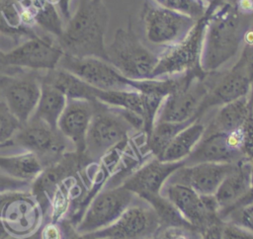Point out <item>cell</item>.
Instances as JSON below:
<instances>
[{"instance_id": "obj_1", "label": "cell", "mask_w": 253, "mask_h": 239, "mask_svg": "<svg viewBox=\"0 0 253 239\" xmlns=\"http://www.w3.org/2000/svg\"><path fill=\"white\" fill-rule=\"evenodd\" d=\"M208 15L201 66L207 72L217 71L240 49L253 16L238 10L232 0L223 1Z\"/></svg>"}, {"instance_id": "obj_2", "label": "cell", "mask_w": 253, "mask_h": 239, "mask_svg": "<svg viewBox=\"0 0 253 239\" xmlns=\"http://www.w3.org/2000/svg\"><path fill=\"white\" fill-rule=\"evenodd\" d=\"M108 21L109 14L103 0H79L76 11L56 39L63 53L108 61L105 44Z\"/></svg>"}, {"instance_id": "obj_3", "label": "cell", "mask_w": 253, "mask_h": 239, "mask_svg": "<svg viewBox=\"0 0 253 239\" xmlns=\"http://www.w3.org/2000/svg\"><path fill=\"white\" fill-rule=\"evenodd\" d=\"M93 116L86 135L84 156L90 163L99 161L114 148L126 142L134 129L122 109L93 102Z\"/></svg>"}, {"instance_id": "obj_4", "label": "cell", "mask_w": 253, "mask_h": 239, "mask_svg": "<svg viewBox=\"0 0 253 239\" xmlns=\"http://www.w3.org/2000/svg\"><path fill=\"white\" fill-rule=\"evenodd\" d=\"M106 52L108 61L132 80L149 79L158 61V54L141 42L130 25L117 30L113 41L106 46Z\"/></svg>"}, {"instance_id": "obj_5", "label": "cell", "mask_w": 253, "mask_h": 239, "mask_svg": "<svg viewBox=\"0 0 253 239\" xmlns=\"http://www.w3.org/2000/svg\"><path fill=\"white\" fill-rule=\"evenodd\" d=\"M63 54L56 38L41 33L9 50L0 49V73L10 72L13 68L38 72L52 70Z\"/></svg>"}, {"instance_id": "obj_6", "label": "cell", "mask_w": 253, "mask_h": 239, "mask_svg": "<svg viewBox=\"0 0 253 239\" xmlns=\"http://www.w3.org/2000/svg\"><path fill=\"white\" fill-rule=\"evenodd\" d=\"M45 214L29 191H9L0 194V219L10 236L26 239L42 224Z\"/></svg>"}, {"instance_id": "obj_7", "label": "cell", "mask_w": 253, "mask_h": 239, "mask_svg": "<svg viewBox=\"0 0 253 239\" xmlns=\"http://www.w3.org/2000/svg\"><path fill=\"white\" fill-rule=\"evenodd\" d=\"M208 15L197 21L191 32L179 42L165 47L150 78H163L182 74L201 66V54ZM149 78V79H150Z\"/></svg>"}, {"instance_id": "obj_8", "label": "cell", "mask_w": 253, "mask_h": 239, "mask_svg": "<svg viewBox=\"0 0 253 239\" xmlns=\"http://www.w3.org/2000/svg\"><path fill=\"white\" fill-rule=\"evenodd\" d=\"M135 197L123 185L101 190L88 203L75 229L80 234H87L111 225L133 204Z\"/></svg>"}, {"instance_id": "obj_9", "label": "cell", "mask_w": 253, "mask_h": 239, "mask_svg": "<svg viewBox=\"0 0 253 239\" xmlns=\"http://www.w3.org/2000/svg\"><path fill=\"white\" fill-rule=\"evenodd\" d=\"M145 37L153 44L168 47L182 40L198 20L162 7L154 1H145L141 13Z\"/></svg>"}, {"instance_id": "obj_10", "label": "cell", "mask_w": 253, "mask_h": 239, "mask_svg": "<svg viewBox=\"0 0 253 239\" xmlns=\"http://www.w3.org/2000/svg\"><path fill=\"white\" fill-rule=\"evenodd\" d=\"M12 143L24 151L33 153L43 168L55 163L70 151L69 145H71L57 128H52L35 118H31L27 123L21 125L12 138Z\"/></svg>"}, {"instance_id": "obj_11", "label": "cell", "mask_w": 253, "mask_h": 239, "mask_svg": "<svg viewBox=\"0 0 253 239\" xmlns=\"http://www.w3.org/2000/svg\"><path fill=\"white\" fill-rule=\"evenodd\" d=\"M57 67L72 73L85 83L100 90H134V80L125 77L109 61L102 58L78 57L64 53Z\"/></svg>"}, {"instance_id": "obj_12", "label": "cell", "mask_w": 253, "mask_h": 239, "mask_svg": "<svg viewBox=\"0 0 253 239\" xmlns=\"http://www.w3.org/2000/svg\"><path fill=\"white\" fill-rule=\"evenodd\" d=\"M166 197L194 230L202 231L211 223L221 219L219 205L213 195H200L192 188L167 182L163 187Z\"/></svg>"}, {"instance_id": "obj_13", "label": "cell", "mask_w": 253, "mask_h": 239, "mask_svg": "<svg viewBox=\"0 0 253 239\" xmlns=\"http://www.w3.org/2000/svg\"><path fill=\"white\" fill-rule=\"evenodd\" d=\"M160 228L158 217L148 203L131 204L114 223L87 234L93 239H146Z\"/></svg>"}, {"instance_id": "obj_14", "label": "cell", "mask_w": 253, "mask_h": 239, "mask_svg": "<svg viewBox=\"0 0 253 239\" xmlns=\"http://www.w3.org/2000/svg\"><path fill=\"white\" fill-rule=\"evenodd\" d=\"M251 88L250 77L244 63L239 58L230 69L219 73L201 103L196 114V119L200 120L211 108L221 107L240 98L249 96Z\"/></svg>"}, {"instance_id": "obj_15", "label": "cell", "mask_w": 253, "mask_h": 239, "mask_svg": "<svg viewBox=\"0 0 253 239\" xmlns=\"http://www.w3.org/2000/svg\"><path fill=\"white\" fill-rule=\"evenodd\" d=\"M88 164L90 162L84 154L70 150L55 163L43 168L38 178L31 184V192L40 202L45 215L48 211L49 199L55 189L65 179L77 174Z\"/></svg>"}, {"instance_id": "obj_16", "label": "cell", "mask_w": 253, "mask_h": 239, "mask_svg": "<svg viewBox=\"0 0 253 239\" xmlns=\"http://www.w3.org/2000/svg\"><path fill=\"white\" fill-rule=\"evenodd\" d=\"M184 164V161L167 162L154 157L126 177L122 185L139 199H144L147 197L161 194L172 174Z\"/></svg>"}, {"instance_id": "obj_17", "label": "cell", "mask_w": 253, "mask_h": 239, "mask_svg": "<svg viewBox=\"0 0 253 239\" xmlns=\"http://www.w3.org/2000/svg\"><path fill=\"white\" fill-rule=\"evenodd\" d=\"M232 166L233 163L184 164L172 174L167 182L188 186L200 195H214Z\"/></svg>"}, {"instance_id": "obj_18", "label": "cell", "mask_w": 253, "mask_h": 239, "mask_svg": "<svg viewBox=\"0 0 253 239\" xmlns=\"http://www.w3.org/2000/svg\"><path fill=\"white\" fill-rule=\"evenodd\" d=\"M93 110V102L68 99L57 122V129L79 154H84L85 151L86 135Z\"/></svg>"}, {"instance_id": "obj_19", "label": "cell", "mask_w": 253, "mask_h": 239, "mask_svg": "<svg viewBox=\"0 0 253 239\" xmlns=\"http://www.w3.org/2000/svg\"><path fill=\"white\" fill-rule=\"evenodd\" d=\"M252 184L253 162L244 156L233 163L213 195L220 210L227 209L239 201L249 192Z\"/></svg>"}, {"instance_id": "obj_20", "label": "cell", "mask_w": 253, "mask_h": 239, "mask_svg": "<svg viewBox=\"0 0 253 239\" xmlns=\"http://www.w3.org/2000/svg\"><path fill=\"white\" fill-rule=\"evenodd\" d=\"M244 155L233 148L228 140L227 133H204V136L186 158L185 165L197 163H234Z\"/></svg>"}, {"instance_id": "obj_21", "label": "cell", "mask_w": 253, "mask_h": 239, "mask_svg": "<svg viewBox=\"0 0 253 239\" xmlns=\"http://www.w3.org/2000/svg\"><path fill=\"white\" fill-rule=\"evenodd\" d=\"M43 32L39 33L28 21L18 0H0V38L9 39L17 45Z\"/></svg>"}, {"instance_id": "obj_22", "label": "cell", "mask_w": 253, "mask_h": 239, "mask_svg": "<svg viewBox=\"0 0 253 239\" xmlns=\"http://www.w3.org/2000/svg\"><path fill=\"white\" fill-rule=\"evenodd\" d=\"M29 22L54 38L63 31V19L49 0H18Z\"/></svg>"}, {"instance_id": "obj_23", "label": "cell", "mask_w": 253, "mask_h": 239, "mask_svg": "<svg viewBox=\"0 0 253 239\" xmlns=\"http://www.w3.org/2000/svg\"><path fill=\"white\" fill-rule=\"evenodd\" d=\"M252 107L251 96H246L225 104L206 127V133L223 132L228 133L241 128L250 113Z\"/></svg>"}, {"instance_id": "obj_24", "label": "cell", "mask_w": 253, "mask_h": 239, "mask_svg": "<svg viewBox=\"0 0 253 239\" xmlns=\"http://www.w3.org/2000/svg\"><path fill=\"white\" fill-rule=\"evenodd\" d=\"M206 126L197 120L183 128L167 145L158 159L167 162H182L192 153L204 136Z\"/></svg>"}, {"instance_id": "obj_25", "label": "cell", "mask_w": 253, "mask_h": 239, "mask_svg": "<svg viewBox=\"0 0 253 239\" xmlns=\"http://www.w3.org/2000/svg\"><path fill=\"white\" fill-rule=\"evenodd\" d=\"M67 100V97L58 88L41 80V94L32 118L45 122L52 128H57L58 120L66 106Z\"/></svg>"}, {"instance_id": "obj_26", "label": "cell", "mask_w": 253, "mask_h": 239, "mask_svg": "<svg viewBox=\"0 0 253 239\" xmlns=\"http://www.w3.org/2000/svg\"><path fill=\"white\" fill-rule=\"evenodd\" d=\"M42 170L41 161L31 152L0 155V172L14 179L32 184Z\"/></svg>"}, {"instance_id": "obj_27", "label": "cell", "mask_w": 253, "mask_h": 239, "mask_svg": "<svg viewBox=\"0 0 253 239\" xmlns=\"http://www.w3.org/2000/svg\"><path fill=\"white\" fill-rule=\"evenodd\" d=\"M195 120L184 122L155 121L151 132L146 137V145L154 157L158 158L171 140L188 124Z\"/></svg>"}, {"instance_id": "obj_28", "label": "cell", "mask_w": 253, "mask_h": 239, "mask_svg": "<svg viewBox=\"0 0 253 239\" xmlns=\"http://www.w3.org/2000/svg\"><path fill=\"white\" fill-rule=\"evenodd\" d=\"M156 213L161 227H183L194 230L188 221L182 216L173 203L163 195H154L143 199ZM195 231V230H194Z\"/></svg>"}, {"instance_id": "obj_29", "label": "cell", "mask_w": 253, "mask_h": 239, "mask_svg": "<svg viewBox=\"0 0 253 239\" xmlns=\"http://www.w3.org/2000/svg\"><path fill=\"white\" fill-rule=\"evenodd\" d=\"M158 5L188 15L195 20L201 19L207 11L208 3L204 0H153Z\"/></svg>"}, {"instance_id": "obj_30", "label": "cell", "mask_w": 253, "mask_h": 239, "mask_svg": "<svg viewBox=\"0 0 253 239\" xmlns=\"http://www.w3.org/2000/svg\"><path fill=\"white\" fill-rule=\"evenodd\" d=\"M21 123L0 100V148L13 146L12 138L20 129Z\"/></svg>"}, {"instance_id": "obj_31", "label": "cell", "mask_w": 253, "mask_h": 239, "mask_svg": "<svg viewBox=\"0 0 253 239\" xmlns=\"http://www.w3.org/2000/svg\"><path fill=\"white\" fill-rule=\"evenodd\" d=\"M221 220L239 225L253 233V202L236 207L221 217Z\"/></svg>"}, {"instance_id": "obj_32", "label": "cell", "mask_w": 253, "mask_h": 239, "mask_svg": "<svg viewBox=\"0 0 253 239\" xmlns=\"http://www.w3.org/2000/svg\"><path fill=\"white\" fill-rule=\"evenodd\" d=\"M239 58L244 63L253 86V21L244 34Z\"/></svg>"}, {"instance_id": "obj_33", "label": "cell", "mask_w": 253, "mask_h": 239, "mask_svg": "<svg viewBox=\"0 0 253 239\" xmlns=\"http://www.w3.org/2000/svg\"><path fill=\"white\" fill-rule=\"evenodd\" d=\"M221 239H253V233L239 225L223 221Z\"/></svg>"}, {"instance_id": "obj_34", "label": "cell", "mask_w": 253, "mask_h": 239, "mask_svg": "<svg viewBox=\"0 0 253 239\" xmlns=\"http://www.w3.org/2000/svg\"><path fill=\"white\" fill-rule=\"evenodd\" d=\"M31 183L14 179L0 172V194L9 191H29Z\"/></svg>"}, {"instance_id": "obj_35", "label": "cell", "mask_w": 253, "mask_h": 239, "mask_svg": "<svg viewBox=\"0 0 253 239\" xmlns=\"http://www.w3.org/2000/svg\"><path fill=\"white\" fill-rule=\"evenodd\" d=\"M193 231L183 227H168L163 230L161 239H193L191 235Z\"/></svg>"}, {"instance_id": "obj_36", "label": "cell", "mask_w": 253, "mask_h": 239, "mask_svg": "<svg viewBox=\"0 0 253 239\" xmlns=\"http://www.w3.org/2000/svg\"><path fill=\"white\" fill-rule=\"evenodd\" d=\"M223 221L217 219L201 231L202 239H221V228Z\"/></svg>"}, {"instance_id": "obj_37", "label": "cell", "mask_w": 253, "mask_h": 239, "mask_svg": "<svg viewBox=\"0 0 253 239\" xmlns=\"http://www.w3.org/2000/svg\"><path fill=\"white\" fill-rule=\"evenodd\" d=\"M58 10L61 18L65 21V23L70 19V2L71 0H49Z\"/></svg>"}, {"instance_id": "obj_38", "label": "cell", "mask_w": 253, "mask_h": 239, "mask_svg": "<svg viewBox=\"0 0 253 239\" xmlns=\"http://www.w3.org/2000/svg\"><path fill=\"white\" fill-rule=\"evenodd\" d=\"M251 202H253V184H252V186H251L249 192H248L239 201H237L234 205L230 206V207L227 208V209L220 210V211H219V217H221L224 213H226V212H228V211H230V210H232V209H234V208H236V207H239V206H241V205H245V204H248V203H251Z\"/></svg>"}, {"instance_id": "obj_39", "label": "cell", "mask_w": 253, "mask_h": 239, "mask_svg": "<svg viewBox=\"0 0 253 239\" xmlns=\"http://www.w3.org/2000/svg\"><path fill=\"white\" fill-rule=\"evenodd\" d=\"M223 1H224V0H211V1L209 3V5H208V8H207L206 13H207V14L211 13V12H212L214 9H216Z\"/></svg>"}, {"instance_id": "obj_40", "label": "cell", "mask_w": 253, "mask_h": 239, "mask_svg": "<svg viewBox=\"0 0 253 239\" xmlns=\"http://www.w3.org/2000/svg\"><path fill=\"white\" fill-rule=\"evenodd\" d=\"M9 236H10V235H9L8 231L6 230V228H5L4 224H3V222H2L1 219H0V239H7Z\"/></svg>"}, {"instance_id": "obj_41", "label": "cell", "mask_w": 253, "mask_h": 239, "mask_svg": "<svg viewBox=\"0 0 253 239\" xmlns=\"http://www.w3.org/2000/svg\"><path fill=\"white\" fill-rule=\"evenodd\" d=\"M204 1H205V2H207V3H208V4H209V3H210V2H211V0H204Z\"/></svg>"}, {"instance_id": "obj_42", "label": "cell", "mask_w": 253, "mask_h": 239, "mask_svg": "<svg viewBox=\"0 0 253 239\" xmlns=\"http://www.w3.org/2000/svg\"><path fill=\"white\" fill-rule=\"evenodd\" d=\"M146 239H155V238H153V237H149V238H146Z\"/></svg>"}]
</instances>
